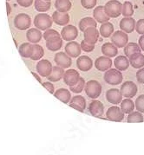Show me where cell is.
<instances>
[{"mask_svg":"<svg viewBox=\"0 0 144 155\" xmlns=\"http://www.w3.org/2000/svg\"><path fill=\"white\" fill-rule=\"evenodd\" d=\"M32 25V19L28 14L25 13H20L17 15L14 18V25L17 29L20 31H25L28 30Z\"/></svg>","mask_w":144,"mask_h":155,"instance_id":"obj_5","label":"cell"},{"mask_svg":"<svg viewBox=\"0 0 144 155\" xmlns=\"http://www.w3.org/2000/svg\"><path fill=\"white\" fill-rule=\"evenodd\" d=\"M114 65L117 70L124 71L129 67V61L128 57H126L125 56H119L115 59Z\"/></svg>","mask_w":144,"mask_h":155,"instance_id":"obj_28","label":"cell"},{"mask_svg":"<svg viewBox=\"0 0 144 155\" xmlns=\"http://www.w3.org/2000/svg\"><path fill=\"white\" fill-rule=\"evenodd\" d=\"M136 20L133 18H123L120 22V29L125 33H131L136 28Z\"/></svg>","mask_w":144,"mask_h":155,"instance_id":"obj_20","label":"cell"},{"mask_svg":"<svg viewBox=\"0 0 144 155\" xmlns=\"http://www.w3.org/2000/svg\"><path fill=\"white\" fill-rule=\"evenodd\" d=\"M114 32V25L109 23V22H106L104 24H102L100 27V31H99V34L102 37H109Z\"/></svg>","mask_w":144,"mask_h":155,"instance_id":"obj_31","label":"cell"},{"mask_svg":"<svg viewBox=\"0 0 144 155\" xmlns=\"http://www.w3.org/2000/svg\"><path fill=\"white\" fill-rule=\"evenodd\" d=\"M85 84H86V82L84 81V79H83L82 77H80V78H79V81H77L76 84H75L74 86L69 87L70 91L75 94L81 93L82 91L83 90V88L85 87Z\"/></svg>","mask_w":144,"mask_h":155,"instance_id":"obj_40","label":"cell"},{"mask_svg":"<svg viewBox=\"0 0 144 155\" xmlns=\"http://www.w3.org/2000/svg\"><path fill=\"white\" fill-rule=\"evenodd\" d=\"M34 6L35 9L39 12H45L50 9L51 3L50 1H46V0H35Z\"/></svg>","mask_w":144,"mask_h":155,"instance_id":"obj_34","label":"cell"},{"mask_svg":"<svg viewBox=\"0 0 144 155\" xmlns=\"http://www.w3.org/2000/svg\"><path fill=\"white\" fill-rule=\"evenodd\" d=\"M46 1H50V0H46Z\"/></svg>","mask_w":144,"mask_h":155,"instance_id":"obj_52","label":"cell"},{"mask_svg":"<svg viewBox=\"0 0 144 155\" xmlns=\"http://www.w3.org/2000/svg\"><path fill=\"white\" fill-rule=\"evenodd\" d=\"M70 0H56L55 2V7L56 11L60 12H68L71 9Z\"/></svg>","mask_w":144,"mask_h":155,"instance_id":"obj_30","label":"cell"},{"mask_svg":"<svg viewBox=\"0 0 144 155\" xmlns=\"http://www.w3.org/2000/svg\"><path fill=\"white\" fill-rule=\"evenodd\" d=\"M64 70L63 68H60L58 66H55V67H52V70H51V73L50 75L47 77L48 80L50 81H60L62 78L63 77V74H64Z\"/></svg>","mask_w":144,"mask_h":155,"instance_id":"obj_29","label":"cell"},{"mask_svg":"<svg viewBox=\"0 0 144 155\" xmlns=\"http://www.w3.org/2000/svg\"><path fill=\"white\" fill-rule=\"evenodd\" d=\"M102 52L107 57H114L118 54V49L111 43H105L102 46Z\"/></svg>","mask_w":144,"mask_h":155,"instance_id":"obj_26","label":"cell"},{"mask_svg":"<svg viewBox=\"0 0 144 155\" xmlns=\"http://www.w3.org/2000/svg\"><path fill=\"white\" fill-rule=\"evenodd\" d=\"M80 74L75 70V69H68L67 71L64 72L63 74V81L66 85L69 87L74 86L79 81Z\"/></svg>","mask_w":144,"mask_h":155,"instance_id":"obj_12","label":"cell"},{"mask_svg":"<svg viewBox=\"0 0 144 155\" xmlns=\"http://www.w3.org/2000/svg\"><path fill=\"white\" fill-rule=\"evenodd\" d=\"M52 64L49 60L43 59L40 60L37 64V71L41 76L43 77H48L52 70Z\"/></svg>","mask_w":144,"mask_h":155,"instance_id":"obj_11","label":"cell"},{"mask_svg":"<svg viewBox=\"0 0 144 155\" xmlns=\"http://www.w3.org/2000/svg\"><path fill=\"white\" fill-rule=\"evenodd\" d=\"M95 66L99 71H107L112 66V60L109 57L107 56H100L98 57L95 62Z\"/></svg>","mask_w":144,"mask_h":155,"instance_id":"obj_19","label":"cell"},{"mask_svg":"<svg viewBox=\"0 0 144 155\" xmlns=\"http://www.w3.org/2000/svg\"><path fill=\"white\" fill-rule=\"evenodd\" d=\"M60 37V34L56 31L53 30V29H48V30H46V31H44V35H43V37H44L46 41L49 40V39H51V38H54V37Z\"/></svg>","mask_w":144,"mask_h":155,"instance_id":"obj_41","label":"cell"},{"mask_svg":"<svg viewBox=\"0 0 144 155\" xmlns=\"http://www.w3.org/2000/svg\"><path fill=\"white\" fill-rule=\"evenodd\" d=\"M18 51L20 56L24 58H30L32 55V44L29 43H25V44H21L19 46Z\"/></svg>","mask_w":144,"mask_h":155,"instance_id":"obj_37","label":"cell"},{"mask_svg":"<svg viewBox=\"0 0 144 155\" xmlns=\"http://www.w3.org/2000/svg\"><path fill=\"white\" fill-rule=\"evenodd\" d=\"M93 17L95 22H98L99 24H104L106 22H109V18L107 16L104 12V7L102 5L95 8L94 12H93Z\"/></svg>","mask_w":144,"mask_h":155,"instance_id":"obj_22","label":"cell"},{"mask_svg":"<svg viewBox=\"0 0 144 155\" xmlns=\"http://www.w3.org/2000/svg\"><path fill=\"white\" fill-rule=\"evenodd\" d=\"M89 111L92 116L100 118L104 114V106L100 101L95 100L92 101L89 106Z\"/></svg>","mask_w":144,"mask_h":155,"instance_id":"obj_13","label":"cell"},{"mask_svg":"<svg viewBox=\"0 0 144 155\" xmlns=\"http://www.w3.org/2000/svg\"><path fill=\"white\" fill-rule=\"evenodd\" d=\"M129 37L127 33L122 31H116L111 37V44H114L116 48H124L128 44Z\"/></svg>","mask_w":144,"mask_h":155,"instance_id":"obj_6","label":"cell"},{"mask_svg":"<svg viewBox=\"0 0 144 155\" xmlns=\"http://www.w3.org/2000/svg\"><path fill=\"white\" fill-rule=\"evenodd\" d=\"M106 117L109 120L120 122L124 118V114L122 112L119 107H110L106 113Z\"/></svg>","mask_w":144,"mask_h":155,"instance_id":"obj_10","label":"cell"},{"mask_svg":"<svg viewBox=\"0 0 144 155\" xmlns=\"http://www.w3.org/2000/svg\"><path fill=\"white\" fill-rule=\"evenodd\" d=\"M54 61L56 63V65L60 68H68L71 66L72 64V60L66 53L64 52H57L55 57H54Z\"/></svg>","mask_w":144,"mask_h":155,"instance_id":"obj_9","label":"cell"},{"mask_svg":"<svg viewBox=\"0 0 144 155\" xmlns=\"http://www.w3.org/2000/svg\"><path fill=\"white\" fill-rule=\"evenodd\" d=\"M136 79L140 83L144 84V68H140L136 72Z\"/></svg>","mask_w":144,"mask_h":155,"instance_id":"obj_47","label":"cell"},{"mask_svg":"<svg viewBox=\"0 0 144 155\" xmlns=\"http://www.w3.org/2000/svg\"><path fill=\"white\" fill-rule=\"evenodd\" d=\"M52 18L48 14L40 13L38 14L34 19V25L39 31H46L50 29L52 25Z\"/></svg>","mask_w":144,"mask_h":155,"instance_id":"obj_2","label":"cell"},{"mask_svg":"<svg viewBox=\"0 0 144 155\" xmlns=\"http://www.w3.org/2000/svg\"><path fill=\"white\" fill-rule=\"evenodd\" d=\"M53 94L56 98L61 101L63 103H69L71 99V93L69 90L66 88H59L56 92H54Z\"/></svg>","mask_w":144,"mask_h":155,"instance_id":"obj_27","label":"cell"},{"mask_svg":"<svg viewBox=\"0 0 144 155\" xmlns=\"http://www.w3.org/2000/svg\"><path fill=\"white\" fill-rule=\"evenodd\" d=\"M129 123H135V122H143V116L140 112H131L129 114L128 120Z\"/></svg>","mask_w":144,"mask_h":155,"instance_id":"obj_39","label":"cell"},{"mask_svg":"<svg viewBox=\"0 0 144 155\" xmlns=\"http://www.w3.org/2000/svg\"><path fill=\"white\" fill-rule=\"evenodd\" d=\"M81 5L85 9H92L96 5V0H81Z\"/></svg>","mask_w":144,"mask_h":155,"instance_id":"obj_44","label":"cell"},{"mask_svg":"<svg viewBox=\"0 0 144 155\" xmlns=\"http://www.w3.org/2000/svg\"><path fill=\"white\" fill-rule=\"evenodd\" d=\"M19 5L23 7H29L31 6L33 3V0H17Z\"/></svg>","mask_w":144,"mask_h":155,"instance_id":"obj_48","label":"cell"},{"mask_svg":"<svg viewBox=\"0 0 144 155\" xmlns=\"http://www.w3.org/2000/svg\"><path fill=\"white\" fill-rule=\"evenodd\" d=\"M135 107L137 109L138 112L144 113V94H141L136 99L135 103Z\"/></svg>","mask_w":144,"mask_h":155,"instance_id":"obj_42","label":"cell"},{"mask_svg":"<svg viewBox=\"0 0 144 155\" xmlns=\"http://www.w3.org/2000/svg\"><path fill=\"white\" fill-rule=\"evenodd\" d=\"M96 25H97V24H96V22H95V20L94 18L87 17V18H84L80 20V22H79V29H80V31L83 32L86 29H88L89 27L96 28Z\"/></svg>","mask_w":144,"mask_h":155,"instance_id":"obj_32","label":"cell"},{"mask_svg":"<svg viewBox=\"0 0 144 155\" xmlns=\"http://www.w3.org/2000/svg\"><path fill=\"white\" fill-rule=\"evenodd\" d=\"M61 36L62 39L65 41H69L71 42L73 40H75V38L78 36V31L77 28L71 25H65L63 28V30L61 31Z\"/></svg>","mask_w":144,"mask_h":155,"instance_id":"obj_8","label":"cell"},{"mask_svg":"<svg viewBox=\"0 0 144 155\" xmlns=\"http://www.w3.org/2000/svg\"><path fill=\"white\" fill-rule=\"evenodd\" d=\"M63 46L62 37H54L46 41V47L50 51H57Z\"/></svg>","mask_w":144,"mask_h":155,"instance_id":"obj_25","label":"cell"},{"mask_svg":"<svg viewBox=\"0 0 144 155\" xmlns=\"http://www.w3.org/2000/svg\"><path fill=\"white\" fill-rule=\"evenodd\" d=\"M136 31L141 35H144V18L140 19L136 24Z\"/></svg>","mask_w":144,"mask_h":155,"instance_id":"obj_45","label":"cell"},{"mask_svg":"<svg viewBox=\"0 0 144 155\" xmlns=\"http://www.w3.org/2000/svg\"><path fill=\"white\" fill-rule=\"evenodd\" d=\"M104 81L110 85H118L122 81V74L116 68H109L104 74Z\"/></svg>","mask_w":144,"mask_h":155,"instance_id":"obj_4","label":"cell"},{"mask_svg":"<svg viewBox=\"0 0 144 155\" xmlns=\"http://www.w3.org/2000/svg\"><path fill=\"white\" fill-rule=\"evenodd\" d=\"M141 53V48L136 43H128V44L124 47V54L126 57H130L133 54Z\"/></svg>","mask_w":144,"mask_h":155,"instance_id":"obj_33","label":"cell"},{"mask_svg":"<svg viewBox=\"0 0 144 155\" xmlns=\"http://www.w3.org/2000/svg\"><path fill=\"white\" fill-rule=\"evenodd\" d=\"M121 110L123 114H130L135 109V103L130 99L122 100L121 102Z\"/></svg>","mask_w":144,"mask_h":155,"instance_id":"obj_36","label":"cell"},{"mask_svg":"<svg viewBox=\"0 0 144 155\" xmlns=\"http://www.w3.org/2000/svg\"><path fill=\"white\" fill-rule=\"evenodd\" d=\"M84 33V41L88 44H95L99 38V31L95 27H89L83 31Z\"/></svg>","mask_w":144,"mask_h":155,"instance_id":"obj_15","label":"cell"},{"mask_svg":"<svg viewBox=\"0 0 144 155\" xmlns=\"http://www.w3.org/2000/svg\"><path fill=\"white\" fill-rule=\"evenodd\" d=\"M106 99L112 104H119L122 101V95L117 88H110L106 92Z\"/></svg>","mask_w":144,"mask_h":155,"instance_id":"obj_18","label":"cell"},{"mask_svg":"<svg viewBox=\"0 0 144 155\" xmlns=\"http://www.w3.org/2000/svg\"><path fill=\"white\" fill-rule=\"evenodd\" d=\"M129 64L135 68H142L144 67V56L142 53L133 54L130 57H129Z\"/></svg>","mask_w":144,"mask_h":155,"instance_id":"obj_24","label":"cell"},{"mask_svg":"<svg viewBox=\"0 0 144 155\" xmlns=\"http://www.w3.org/2000/svg\"><path fill=\"white\" fill-rule=\"evenodd\" d=\"M85 93L91 99H96L102 93V85L100 82L95 80L89 81L85 84Z\"/></svg>","mask_w":144,"mask_h":155,"instance_id":"obj_3","label":"cell"},{"mask_svg":"<svg viewBox=\"0 0 144 155\" xmlns=\"http://www.w3.org/2000/svg\"><path fill=\"white\" fill-rule=\"evenodd\" d=\"M8 1H10V0H7V2H8Z\"/></svg>","mask_w":144,"mask_h":155,"instance_id":"obj_53","label":"cell"},{"mask_svg":"<svg viewBox=\"0 0 144 155\" xmlns=\"http://www.w3.org/2000/svg\"><path fill=\"white\" fill-rule=\"evenodd\" d=\"M104 7V12L106 15L110 18H116L122 14V5L118 0H110L107 2Z\"/></svg>","mask_w":144,"mask_h":155,"instance_id":"obj_1","label":"cell"},{"mask_svg":"<svg viewBox=\"0 0 144 155\" xmlns=\"http://www.w3.org/2000/svg\"><path fill=\"white\" fill-rule=\"evenodd\" d=\"M137 90V86L133 81H125L122 85L120 92H121L122 96H124V97L128 98V99H130V98L134 97L136 94Z\"/></svg>","mask_w":144,"mask_h":155,"instance_id":"obj_7","label":"cell"},{"mask_svg":"<svg viewBox=\"0 0 144 155\" xmlns=\"http://www.w3.org/2000/svg\"><path fill=\"white\" fill-rule=\"evenodd\" d=\"M138 45L139 47L141 48V50L144 51V35H142V37L139 38V41H138Z\"/></svg>","mask_w":144,"mask_h":155,"instance_id":"obj_49","label":"cell"},{"mask_svg":"<svg viewBox=\"0 0 144 155\" xmlns=\"http://www.w3.org/2000/svg\"><path fill=\"white\" fill-rule=\"evenodd\" d=\"M42 85H43V87H45L50 94H54L55 92V87H54V85L50 82V81H44V82H42Z\"/></svg>","mask_w":144,"mask_h":155,"instance_id":"obj_46","label":"cell"},{"mask_svg":"<svg viewBox=\"0 0 144 155\" xmlns=\"http://www.w3.org/2000/svg\"><path fill=\"white\" fill-rule=\"evenodd\" d=\"M80 47H81V50L85 51V52H91V51L94 50L95 44H88L87 42H85L84 40H82L81 44H80Z\"/></svg>","mask_w":144,"mask_h":155,"instance_id":"obj_43","label":"cell"},{"mask_svg":"<svg viewBox=\"0 0 144 155\" xmlns=\"http://www.w3.org/2000/svg\"><path fill=\"white\" fill-rule=\"evenodd\" d=\"M69 107L79 112H83L86 108V101L82 95H75L69 101Z\"/></svg>","mask_w":144,"mask_h":155,"instance_id":"obj_17","label":"cell"},{"mask_svg":"<svg viewBox=\"0 0 144 155\" xmlns=\"http://www.w3.org/2000/svg\"><path fill=\"white\" fill-rule=\"evenodd\" d=\"M42 37H43L42 32H41V31L38 30L37 28L30 29L26 32V38L32 44H37L41 41Z\"/></svg>","mask_w":144,"mask_h":155,"instance_id":"obj_23","label":"cell"},{"mask_svg":"<svg viewBox=\"0 0 144 155\" xmlns=\"http://www.w3.org/2000/svg\"><path fill=\"white\" fill-rule=\"evenodd\" d=\"M122 14L125 18H131L134 14V8H133L132 3L128 2V1L123 3L122 8Z\"/></svg>","mask_w":144,"mask_h":155,"instance_id":"obj_38","label":"cell"},{"mask_svg":"<svg viewBox=\"0 0 144 155\" xmlns=\"http://www.w3.org/2000/svg\"><path fill=\"white\" fill-rule=\"evenodd\" d=\"M32 74H33V76H34V77H35V78H36V79H37V80H38L39 82H41V83L43 82V81H42V79L40 78V76H39V75H38L37 73H35V72H32Z\"/></svg>","mask_w":144,"mask_h":155,"instance_id":"obj_50","label":"cell"},{"mask_svg":"<svg viewBox=\"0 0 144 155\" xmlns=\"http://www.w3.org/2000/svg\"><path fill=\"white\" fill-rule=\"evenodd\" d=\"M65 53L70 57V58H76L80 56L81 54V47L80 44L76 43L75 41L69 42L68 44L65 45Z\"/></svg>","mask_w":144,"mask_h":155,"instance_id":"obj_14","label":"cell"},{"mask_svg":"<svg viewBox=\"0 0 144 155\" xmlns=\"http://www.w3.org/2000/svg\"><path fill=\"white\" fill-rule=\"evenodd\" d=\"M52 21H54L56 25L64 26L67 25L69 22V16L67 12H60L56 11L52 14Z\"/></svg>","mask_w":144,"mask_h":155,"instance_id":"obj_21","label":"cell"},{"mask_svg":"<svg viewBox=\"0 0 144 155\" xmlns=\"http://www.w3.org/2000/svg\"><path fill=\"white\" fill-rule=\"evenodd\" d=\"M44 55V50L42 46H40L39 44H32V55H31V59L32 60H39L41 59Z\"/></svg>","mask_w":144,"mask_h":155,"instance_id":"obj_35","label":"cell"},{"mask_svg":"<svg viewBox=\"0 0 144 155\" xmlns=\"http://www.w3.org/2000/svg\"><path fill=\"white\" fill-rule=\"evenodd\" d=\"M76 66L81 71L86 72L90 70L93 67V61L88 56H82L76 60Z\"/></svg>","mask_w":144,"mask_h":155,"instance_id":"obj_16","label":"cell"},{"mask_svg":"<svg viewBox=\"0 0 144 155\" xmlns=\"http://www.w3.org/2000/svg\"><path fill=\"white\" fill-rule=\"evenodd\" d=\"M6 8H7V15L9 16L10 14H11V12H12V8H11V5H10V4L7 2L6 3Z\"/></svg>","mask_w":144,"mask_h":155,"instance_id":"obj_51","label":"cell"}]
</instances>
